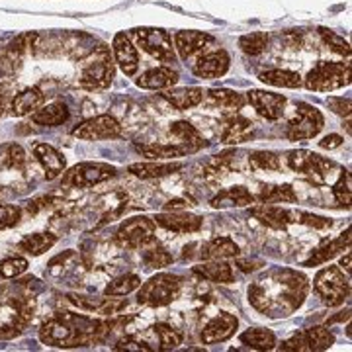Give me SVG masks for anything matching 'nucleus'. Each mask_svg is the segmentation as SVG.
Here are the masks:
<instances>
[{
	"instance_id": "obj_1",
	"label": "nucleus",
	"mask_w": 352,
	"mask_h": 352,
	"mask_svg": "<svg viewBox=\"0 0 352 352\" xmlns=\"http://www.w3.org/2000/svg\"><path fill=\"white\" fill-rule=\"evenodd\" d=\"M309 282L292 268H270L249 286V302L266 317L280 319L298 311L307 298Z\"/></svg>"
},
{
	"instance_id": "obj_2",
	"label": "nucleus",
	"mask_w": 352,
	"mask_h": 352,
	"mask_svg": "<svg viewBox=\"0 0 352 352\" xmlns=\"http://www.w3.org/2000/svg\"><path fill=\"white\" fill-rule=\"evenodd\" d=\"M120 321H98L87 315L57 311L39 329V339L43 344L57 349H75L90 346L106 339Z\"/></svg>"
},
{
	"instance_id": "obj_3",
	"label": "nucleus",
	"mask_w": 352,
	"mask_h": 352,
	"mask_svg": "<svg viewBox=\"0 0 352 352\" xmlns=\"http://www.w3.org/2000/svg\"><path fill=\"white\" fill-rule=\"evenodd\" d=\"M346 85H351V65L342 61H321L303 78V87L314 92H333Z\"/></svg>"
},
{
	"instance_id": "obj_4",
	"label": "nucleus",
	"mask_w": 352,
	"mask_h": 352,
	"mask_svg": "<svg viewBox=\"0 0 352 352\" xmlns=\"http://www.w3.org/2000/svg\"><path fill=\"white\" fill-rule=\"evenodd\" d=\"M314 288L321 302L329 307H337L351 296L349 276H344L339 266H325L323 270H319L315 274Z\"/></svg>"
},
{
	"instance_id": "obj_5",
	"label": "nucleus",
	"mask_w": 352,
	"mask_h": 352,
	"mask_svg": "<svg viewBox=\"0 0 352 352\" xmlns=\"http://www.w3.org/2000/svg\"><path fill=\"white\" fill-rule=\"evenodd\" d=\"M182 280L176 274L161 272L157 276L149 278L138 294V302L141 305H149V307H163L175 302L178 292H180Z\"/></svg>"
},
{
	"instance_id": "obj_6",
	"label": "nucleus",
	"mask_w": 352,
	"mask_h": 352,
	"mask_svg": "<svg viewBox=\"0 0 352 352\" xmlns=\"http://www.w3.org/2000/svg\"><path fill=\"white\" fill-rule=\"evenodd\" d=\"M131 36L135 38L139 47L143 51H147L153 59L166 65L176 63L173 39L168 36V32H164L163 28H135V30H131Z\"/></svg>"
},
{
	"instance_id": "obj_7",
	"label": "nucleus",
	"mask_w": 352,
	"mask_h": 352,
	"mask_svg": "<svg viewBox=\"0 0 352 352\" xmlns=\"http://www.w3.org/2000/svg\"><path fill=\"white\" fill-rule=\"evenodd\" d=\"M113 73H116V67H113L112 55L108 50H98L92 59L85 65L82 69V75H80V87L87 88V90H102V88H108L112 85Z\"/></svg>"
},
{
	"instance_id": "obj_8",
	"label": "nucleus",
	"mask_w": 352,
	"mask_h": 352,
	"mask_svg": "<svg viewBox=\"0 0 352 352\" xmlns=\"http://www.w3.org/2000/svg\"><path fill=\"white\" fill-rule=\"evenodd\" d=\"M116 241L122 247L131 249V251L143 249V247L155 243V221L149 219V217H145V215L129 217L118 229Z\"/></svg>"
},
{
	"instance_id": "obj_9",
	"label": "nucleus",
	"mask_w": 352,
	"mask_h": 352,
	"mask_svg": "<svg viewBox=\"0 0 352 352\" xmlns=\"http://www.w3.org/2000/svg\"><path fill=\"white\" fill-rule=\"evenodd\" d=\"M298 113L296 118L288 124L286 135L289 141H305V139H314L319 135V131L325 126V118L311 104L300 102L298 104Z\"/></svg>"
},
{
	"instance_id": "obj_10",
	"label": "nucleus",
	"mask_w": 352,
	"mask_h": 352,
	"mask_svg": "<svg viewBox=\"0 0 352 352\" xmlns=\"http://www.w3.org/2000/svg\"><path fill=\"white\" fill-rule=\"evenodd\" d=\"M286 163L294 173H302V175L309 176L315 184H323L327 180L329 170L337 166L333 161L323 159L321 155H315L311 151H305V149L289 151L286 155Z\"/></svg>"
},
{
	"instance_id": "obj_11",
	"label": "nucleus",
	"mask_w": 352,
	"mask_h": 352,
	"mask_svg": "<svg viewBox=\"0 0 352 352\" xmlns=\"http://www.w3.org/2000/svg\"><path fill=\"white\" fill-rule=\"evenodd\" d=\"M116 173V166L108 163H80L65 173L63 184L73 188H90L113 178Z\"/></svg>"
},
{
	"instance_id": "obj_12",
	"label": "nucleus",
	"mask_w": 352,
	"mask_h": 352,
	"mask_svg": "<svg viewBox=\"0 0 352 352\" xmlns=\"http://www.w3.org/2000/svg\"><path fill=\"white\" fill-rule=\"evenodd\" d=\"M335 344V335L325 327H311L303 333L294 335L292 339L282 342L280 351H298V352H319L327 351Z\"/></svg>"
},
{
	"instance_id": "obj_13",
	"label": "nucleus",
	"mask_w": 352,
	"mask_h": 352,
	"mask_svg": "<svg viewBox=\"0 0 352 352\" xmlns=\"http://www.w3.org/2000/svg\"><path fill=\"white\" fill-rule=\"evenodd\" d=\"M73 135L85 141H98V139H113L122 135V126L120 122L110 116V113H102L96 118H90L87 122H82L80 126L73 129Z\"/></svg>"
},
{
	"instance_id": "obj_14",
	"label": "nucleus",
	"mask_w": 352,
	"mask_h": 352,
	"mask_svg": "<svg viewBox=\"0 0 352 352\" xmlns=\"http://www.w3.org/2000/svg\"><path fill=\"white\" fill-rule=\"evenodd\" d=\"M247 102L263 118L270 120V122L280 120L282 113H284V106H286V98L282 94L266 92V90H249L247 92Z\"/></svg>"
},
{
	"instance_id": "obj_15",
	"label": "nucleus",
	"mask_w": 352,
	"mask_h": 352,
	"mask_svg": "<svg viewBox=\"0 0 352 352\" xmlns=\"http://www.w3.org/2000/svg\"><path fill=\"white\" fill-rule=\"evenodd\" d=\"M237 327H239V319L235 315L221 311V314L215 315L214 319L204 327V331H201V342L204 344L223 342V340L231 339L235 335Z\"/></svg>"
},
{
	"instance_id": "obj_16",
	"label": "nucleus",
	"mask_w": 352,
	"mask_h": 352,
	"mask_svg": "<svg viewBox=\"0 0 352 352\" xmlns=\"http://www.w3.org/2000/svg\"><path fill=\"white\" fill-rule=\"evenodd\" d=\"M155 226H161L173 233H196L204 226V219L200 215L186 214V212H168V214H159L155 219Z\"/></svg>"
},
{
	"instance_id": "obj_17",
	"label": "nucleus",
	"mask_w": 352,
	"mask_h": 352,
	"mask_svg": "<svg viewBox=\"0 0 352 352\" xmlns=\"http://www.w3.org/2000/svg\"><path fill=\"white\" fill-rule=\"evenodd\" d=\"M113 55H116V63L120 65V69L126 73L127 76H133L139 69V53L133 45L131 38L126 32L116 34L113 38Z\"/></svg>"
},
{
	"instance_id": "obj_18",
	"label": "nucleus",
	"mask_w": 352,
	"mask_h": 352,
	"mask_svg": "<svg viewBox=\"0 0 352 352\" xmlns=\"http://www.w3.org/2000/svg\"><path fill=\"white\" fill-rule=\"evenodd\" d=\"M251 215L272 229H286L289 223H296V212H289L274 204H261L256 208H251Z\"/></svg>"
},
{
	"instance_id": "obj_19",
	"label": "nucleus",
	"mask_w": 352,
	"mask_h": 352,
	"mask_svg": "<svg viewBox=\"0 0 352 352\" xmlns=\"http://www.w3.org/2000/svg\"><path fill=\"white\" fill-rule=\"evenodd\" d=\"M229 63H231V59L226 50L212 51V53H206L204 57H200L198 63L194 65V75L200 78H217L229 71Z\"/></svg>"
},
{
	"instance_id": "obj_20",
	"label": "nucleus",
	"mask_w": 352,
	"mask_h": 352,
	"mask_svg": "<svg viewBox=\"0 0 352 352\" xmlns=\"http://www.w3.org/2000/svg\"><path fill=\"white\" fill-rule=\"evenodd\" d=\"M34 157H36L38 163L43 166L45 176H47L50 180H53V178H57V176L65 173V166H67L65 157L57 151L55 147L47 145V143H36V145H34Z\"/></svg>"
},
{
	"instance_id": "obj_21",
	"label": "nucleus",
	"mask_w": 352,
	"mask_h": 352,
	"mask_svg": "<svg viewBox=\"0 0 352 352\" xmlns=\"http://www.w3.org/2000/svg\"><path fill=\"white\" fill-rule=\"evenodd\" d=\"M178 82V73L173 67H157V69H149L138 78V87L145 88V90H164V88L175 87Z\"/></svg>"
},
{
	"instance_id": "obj_22",
	"label": "nucleus",
	"mask_w": 352,
	"mask_h": 352,
	"mask_svg": "<svg viewBox=\"0 0 352 352\" xmlns=\"http://www.w3.org/2000/svg\"><path fill=\"white\" fill-rule=\"evenodd\" d=\"M212 208L215 210H226V208H245L254 204V196L245 186H231L221 190L210 200Z\"/></svg>"
},
{
	"instance_id": "obj_23",
	"label": "nucleus",
	"mask_w": 352,
	"mask_h": 352,
	"mask_svg": "<svg viewBox=\"0 0 352 352\" xmlns=\"http://www.w3.org/2000/svg\"><path fill=\"white\" fill-rule=\"evenodd\" d=\"M210 41H212V36L201 34V32H194V30L175 34L176 51H178V55H180L182 59H190L192 55H196L198 51L204 50L206 43H210Z\"/></svg>"
},
{
	"instance_id": "obj_24",
	"label": "nucleus",
	"mask_w": 352,
	"mask_h": 352,
	"mask_svg": "<svg viewBox=\"0 0 352 352\" xmlns=\"http://www.w3.org/2000/svg\"><path fill=\"white\" fill-rule=\"evenodd\" d=\"M252 135V122L243 116H231L227 118L221 131V141L227 145H237L243 143Z\"/></svg>"
},
{
	"instance_id": "obj_25",
	"label": "nucleus",
	"mask_w": 352,
	"mask_h": 352,
	"mask_svg": "<svg viewBox=\"0 0 352 352\" xmlns=\"http://www.w3.org/2000/svg\"><path fill=\"white\" fill-rule=\"evenodd\" d=\"M239 252V247L235 245L233 239L215 237L201 247V258L204 261H226V258H235Z\"/></svg>"
},
{
	"instance_id": "obj_26",
	"label": "nucleus",
	"mask_w": 352,
	"mask_h": 352,
	"mask_svg": "<svg viewBox=\"0 0 352 352\" xmlns=\"http://www.w3.org/2000/svg\"><path fill=\"white\" fill-rule=\"evenodd\" d=\"M344 249H351V227L339 235L337 239L329 241L323 247H319L317 251H314V256L305 263V266H319V264H325L327 261H331L333 256H337L339 252H342Z\"/></svg>"
},
{
	"instance_id": "obj_27",
	"label": "nucleus",
	"mask_w": 352,
	"mask_h": 352,
	"mask_svg": "<svg viewBox=\"0 0 352 352\" xmlns=\"http://www.w3.org/2000/svg\"><path fill=\"white\" fill-rule=\"evenodd\" d=\"M192 272L201 276L204 280H208V282H219V284L233 282L231 264H227L226 261H208V263L194 266Z\"/></svg>"
},
{
	"instance_id": "obj_28",
	"label": "nucleus",
	"mask_w": 352,
	"mask_h": 352,
	"mask_svg": "<svg viewBox=\"0 0 352 352\" xmlns=\"http://www.w3.org/2000/svg\"><path fill=\"white\" fill-rule=\"evenodd\" d=\"M182 163H133L129 164V173L138 178H163V176L175 175L182 168Z\"/></svg>"
},
{
	"instance_id": "obj_29",
	"label": "nucleus",
	"mask_w": 352,
	"mask_h": 352,
	"mask_svg": "<svg viewBox=\"0 0 352 352\" xmlns=\"http://www.w3.org/2000/svg\"><path fill=\"white\" fill-rule=\"evenodd\" d=\"M34 124L45 127H55L65 124L69 120V108L63 102H53L50 106H43L41 110L32 116Z\"/></svg>"
},
{
	"instance_id": "obj_30",
	"label": "nucleus",
	"mask_w": 352,
	"mask_h": 352,
	"mask_svg": "<svg viewBox=\"0 0 352 352\" xmlns=\"http://www.w3.org/2000/svg\"><path fill=\"white\" fill-rule=\"evenodd\" d=\"M170 133L182 141V147L188 153H196L200 151L201 147H206V139L201 138L200 131L190 122H175L170 126Z\"/></svg>"
},
{
	"instance_id": "obj_31",
	"label": "nucleus",
	"mask_w": 352,
	"mask_h": 352,
	"mask_svg": "<svg viewBox=\"0 0 352 352\" xmlns=\"http://www.w3.org/2000/svg\"><path fill=\"white\" fill-rule=\"evenodd\" d=\"M164 100H168L176 110H190L194 106H198L204 100V90L201 88H175L163 94Z\"/></svg>"
},
{
	"instance_id": "obj_32",
	"label": "nucleus",
	"mask_w": 352,
	"mask_h": 352,
	"mask_svg": "<svg viewBox=\"0 0 352 352\" xmlns=\"http://www.w3.org/2000/svg\"><path fill=\"white\" fill-rule=\"evenodd\" d=\"M43 100H45V96L38 87L25 88L20 94H16V98L10 104V110H12L14 116H25V113L38 110Z\"/></svg>"
},
{
	"instance_id": "obj_33",
	"label": "nucleus",
	"mask_w": 352,
	"mask_h": 352,
	"mask_svg": "<svg viewBox=\"0 0 352 352\" xmlns=\"http://www.w3.org/2000/svg\"><path fill=\"white\" fill-rule=\"evenodd\" d=\"M254 200H258L261 204H296L298 194L289 184H270V186H263L261 194L254 196Z\"/></svg>"
},
{
	"instance_id": "obj_34",
	"label": "nucleus",
	"mask_w": 352,
	"mask_h": 352,
	"mask_svg": "<svg viewBox=\"0 0 352 352\" xmlns=\"http://www.w3.org/2000/svg\"><path fill=\"white\" fill-rule=\"evenodd\" d=\"M143 157L151 159V161H173V159H178V157H184L188 155V151L182 147V145H159V143H151V145H135Z\"/></svg>"
},
{
	"instance_id": "obj_35",
	"label": "nucleus",
	"mask_w": 352,
	"mask_h": 352,
	"mask_svg": "<svg viewBox=\"0 0 352 352\" xmlns=\"http://www.w3.org/2000/svg\"><path fill=\"white\" fill-rule=\"evenodd\" d=\"M55 243H57V237L51 233H34V235H25L24 239L18 243V251L39 256L45 251H50Z\"/></svg>"
},
{
	"instance_id": "obj_36",
	"label": "nucleus",
	"mask_w": 352,
	"mask_h": 352,
	"mask_svg": "<svg viewBox=\"0 0 352 352\" xmlns=\"http://www.w3.org/2000/svg\"><path fill=\"white\" fill-rule=\"evenodd\" d=\"M264 85L282 88H300L302 87V76L300 73L286 71V69H272V71H264L258 75Z\"/></svg>"
},
{
	"instance_id": "obj_37",
	"label": "nucleus",
	"mask_w": 352,
	"mask_h": 352,
	"mask_svg": "<svg viewBox=\"0 0 352 352\" xmlns=\"http://www.w3.org/2000/svg\"><path fill=\"white\" fill-rule=\"evenodd\" d=\"M239 339L243 344L251 346L254 351H272L276 346V337L268 329H249Z\"/></svg>"
},
{
	"instance_id": "obj_38",
	"label": "nucleus",
	"mask_w": 352,
	"mask_h": 352,
	"mask_svg": "<svg viewBox=\"0 0 352 352\" xmlns=\"http://www.w3.org/2000/svg\"><path fill=\"white\" fill-rule=\"evenodd\" d=\"M208 96H210V100L215 102L217 106L227 108V110H233V112L241 110V108L245 106V102H247V98H245L243 94L235 92V90H229V88H212V90L208 92Z\"/></svg>"
},
{
	"instance_id": "obj_39",
	"label": "nucleus",
	"mask_w": 352,
	"mask_h": 352,
	"mask_svg": "<svg viewBox=\"0 0 352 352\" xmlns=\"http://www.w3.org/2000/svg\"><path fill=\"white\" fill-rule=\"evenodd\" d=\"M141 286V278L138 274H124V276H118L112 280L106 289H104V296H112V298H120V296H127L131 294L133 289H138Z\"/></svg>"
},
{
	"instance_id": "obj_40",
	"label": "nucleus",
	"mask_w": 352,
	"mask_h": 352,
	"mask_svg": "<svg viewBox=\"0 0 352 352\" xmlns=\"http://www.w3.org/2000/svg\"><path fill=\"white\" fill-rule=\"evenodd\" d=\"M249 164L252 170L261 173H274L280 170V159L276 153L272 151H254L249 155Z\"/></svg>"
},
{
	"instance_id": "obj_41",
	"label": "nucleus",
	"mask_w": 352,
	"mask_h": 352,
	"mask_svg": "<svg viewBox=\"0 0 352 352\" xmlns=\"http://www.w3.org/2000/svg\"><path fill=\"white\" fill-rule=\"evenodd\" d=\"M333 196L339 206L342 208H351V198H352V176L349 170H342L340 173V178L335 182L333 186Z\"/></svg>"
},
{
	"instance_id": "obj_42",
	"label": "nucleus",
	"mask_w": 352,
	"mask_h": 352,
	"mask_svg": "<svg viewBox=\"0 0 352 352\" xmlns=\"http://www.w3.org/2000/svg\"><path fill=\"white\" fill-rule=\"evenodd\" d=\"M155 333H157L159 342H161V351H175L176 346L182 342V333L173 329L170 325H166V323H157Z\"/></svg>"
},
{
	"instance_id": "obj_43",
	"label": "nucleus",
	"mask_w": 352,
	"mask_h": 352,
	"mask_svg": "<svg viewBox=\"0 0 352 352\" xmlns=\"http://www.w3.org/2000/svg\"><path fill=\"white\" fill-rule=\"evenodd\" d=\"M266 45H268V36L264 32H252L239 39V47L247 55H258L266 50Z\"/></svg>"
},
{
	"instance_id": "obj_44",
	"label": "nucleus",
	"mask_w": 352,
	"mask_h": 352,
	"mask_svg": "<svg viewBox=\"0 0 352 352\" xmlns=\"http://www.w3.org/2000/svg\"><path fill=\"white\" fill-rule=\"evenodd\" d=\"M25 163V153L20 145H6L0 149V164L2 166H10V168H18V166H24Z\"/></svg>"
},
{
	"instance_id": "obj_45",
	"label": "nucleus",
	"mask_w": 352,
	"mask_h": 352,
	"mask_svg": "<svg viewBox=\"0 0 352 352\" xmlns=\"http://www.w3.org/2000/svg\"><path fill=\"white\" fill-rule=\"evenodd\" d=\"M28 270V261L22 256H10V258H4L0 263V276L10 280V278H18L20 274H24Z\"/></svg>"
},
{
	"instance_id": "obj_46",
	"label": "nucleus",
	"mask_w": 352,
	"mask_h": 352,
	"mask_svg": "<svg viewBox=\"0 0 352 352\" xmlns=\"http://www.w3.org/2000/svg\"><path fill=\"white\" fill-rule=\"evenodd\" d=\"M143 263L147 268H164L173 263V254L161 247H155V249L143 252Z\"/></svg>"
},
{
	"instance_id": "obj_47",
	"label": "nucleus",
	"mask_w": 352,
	"mask_h": 352,
	"mask_svg": "<svg viewBox=\"0 0 352 352\" xmlns=\"http://www.w3.org/2000/svg\"><path fill=\"white\" fill-rule=\"evenodd\" d=\"M319 34H321V38H323V41L327 43L331 50L335 51V53H339V55H351V45H349V41L344 38H340V36H337L335 32H331V30H327V28H319Z\"/></svg>"
},
{
	"instance_id": "obj_48",
	"label": "nucleus",
	"mask_w": 352,
	"mask_h": 352,
	"mask_svg": "<svg viewBox=\"0 0 352 352\" xmlns=\"http://www.w3.org/2000/svg\"><path fill=\"white\" fill-rule=\"evenodd\" d=\"M22 217V210L18 206H10V204H0V231L14 227Z\"/></svg>"
},
{
	"instance_id": "obj_49",
	"label": "nucleus",
	"mask_w": 352,
	"mask_h": 352,
	"mask_svg": "<svg viewBox=\"0 0 352 352\" xmlns=\"http://www.w3.org/2000/svg\"><path fill=\"white\" fill-rule=\"evenodd\" d=\"M69 300L78 305L80 309H85V311H100L102 305L106 302V298H92V296H78V294H71L69 296Z\"/></svg>"
},
{
	"instance_id": "obj_50",
	"label": "nucleus",
	"mask_w": 352,
	"mask_h": 352,
	"mask_svg": "<svg viewBox=\"0 0 352 352\" xmlns=\"http://www.w3.org/2000/svg\"><path fill=\"white\" fill-rule=\"evenodd\" d=\"M113 351H133V352H151V346L143 340H138L135 337H124L118 340Z\"/></svg>"
},
{
	"instance_id": "obj_51",
	"label": "nucleus",
	"mask_w": 352,
	"mask_h": 352,
	"mask_svg": "<svg viewBox=\"0 0 352 352\" xmlns=\"http://www.w3.org/2000/svg\"><path fill=\"white\" fill-rule=\"evenodd\" d=\"M296 223H305V226L323 229V227H331V219H327V217H319V215L302 214V212H298V214H296Z\"/></svg>"
},
{
	"instance_id": "obj_52",
	"label": "nucleus",
	"mask_w": 352,
	"mask_h": 352,
	"mask_svg": "<svg viewBox=\"0 0 352 352\" xmlns=\"http://www.w3.org/2000/svg\"><path fill=\"white\" fill-rule=\"evenodd\" d=\"M329 108L340 116H351V98H329Z\"/></svg>"
},
{
	"instance_id": "obj_53",
	"label": "nucleus",
	"mask_w": 352,
	"mask_h": 352,
	"mask_svg": "<svg viewBox=\"0 0 352 352\" xmlns=\"http://www.w3.org/2000/svg\"><path fill=\"white\" fill-rule=\"evenodd\" d=\"M342 141L344 139L340 138V135H337V133H331V135H327V138H323L321 141H319V147L321 149H337V147H340L342 145Z\"/></svg>"
},
{
	"instance_id": "obj_54",
	"label": "nucleus",
	"mask_w": 352,
	"mask_h": 352,
	"mask_svg": "<svg viewBox=\"0 0 352 352\" xmlns=\"http://www.w3.org/2000/svg\"><path fill=\"white\" fill-rule=\"evenodd\" d=\"M237 266H239L243 272H252V270L261 268V266H263V263H247V261H239V263H237Z\"/></svg>"
},
{
	"instance_id": "obj_55",
	"label": "nucleus",
	"mask_w": 352,
	"mask_h": 352,
	"mask_svg": "<svg viewBox=\"0 0 352 352\" xmlns=\"http://www.w3.org/2000/svg\"><path fill=\"white\" fill-rule=\"evenodd\" d=\"M182 208H186V204H184L182 200L168 201V204L164 206V210H166V212H178V210H182Z\"/></svg>"
},
{
	"instance_id": "obj_56",
	"label": "nucleus",
	"mask_w": 352,
	"mask_h": 352,
	"mask_svg": "<svg viewBox=\"0 0 352 352\" xmlns=\"http://www.w3.org/2000/svg\"><path fill=\"white\" fill-rule=\"evenodd\" d=\"M340 266L346 270V274H351V252H346V256H342L340 261Z\"/></svg>"
},
{
	"instance_id": "obj_57",
	"label": "nucleus",
	"mask_w": 352,
	"mask_h": 352,
	"mask_svg": "<svg viewBox=\"0 0 352 352\" xmlns=\"http://www.w3.org/2000/svg\"><path fill=\"white\" fill-rule=\"evenodd\" d=\"M4 108H6V102H4V96L0 94V116L4 113Z\"/></svg>"
}]
</instances>
